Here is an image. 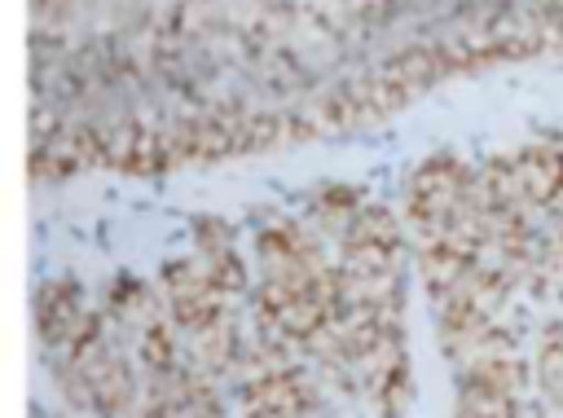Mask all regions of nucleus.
<instances>
[{
  "mask_svg": "<svg viewBox=\"0 0 563 418\" xmlns=\"http://www.w3.org/2000/svg\"><path fill=\"white\" fill-rule=\"evenodd\" d=\"M31 312H35V334H40L48 356L62 352L84 330V321L92 317L79 277H44L31 295Z\"/></svg>",
  "mask_w": 563,
  "mask_h": 418,
  "instance_id": "nucleus-4",
  "label": "nucleus"
},
{
  "mask_svg": "<svg viewBox=\"0 0 563 418\" xmlns=\"http://www.w3.org/2000/svg\"><path fill=\"white\" fill-rule=\"evenodd\" d=\"M484 216V198H479V167H471L462 154L453 150H435L427 154L409 176H405V194H400V220L418 242L444 238L453 229H462L466 220Z\"/></svg>",
  "mask_w": 563,
  "mask_h": 418,
  "instance_id": "nucleus-1",
  "label": "nucleus"
},
{
  "mask_svg": "<svg viewBox=\"0 0 563 418\" xmlns=\"http://www.w3.org/2000/svg\"><path fill=\"white\" fill-rule=\"evenodd\" d=\"M365 207V194L356 189V185H343V180H325L321 189H312V198H308V211H303V220L321 233V238H339L352 220H356V211Z\"/></svg>",
  "mask_w": 563,
  "mask_h": 418,
  "instance_id": "nucleus-5",
  "label": "nucleus"
},
{
  "mask_svg": "<svg viewBox=\"0 0 563 418\" xmlns=\"http://www.w3.org/2000/svg\"><path fill=\"white\" fill-rule=\"evenodd\" d=\"M510 189L532 211L545 216L563 202V141H523L506 154Z\"/></svg>",
  "mask_w": 563,
  "mask_h": 418,
  "instance_id": "nucleus-3",
  "label": "nucleus"
},
{
  "mask_svg": "<svg viewBox=\"0 0 563 418\" xmlns=\"http://www.w3.org/2000/svg\"><path fill=\"white\" fill-rule=\"evenodd\" d=\"M413 238L400 211L383 202H365L356 220L334 238V264L352 282H409Z\"/></svg>",
  "mask_w": 563,
  "mask_h": 418,
  "instance_id": "nucleus-2",
  "label": "nucleus"
},
{
  "mask_svg": "<svg viewBox=\"0 0 563 418\" xmlns=\"http://www.w3.org/2000/svg\"><path fill=\"white\" fill-rule=\"evenodd\" d=\"M532 387L550 414L563 418V321L541 326L532 343Z\"/></svg>",
  "mask_w": 563,
  "mask_h": 418,
  "instance_id": "nucleus-6",
  "label": "nucleus"
}]
</instances>
